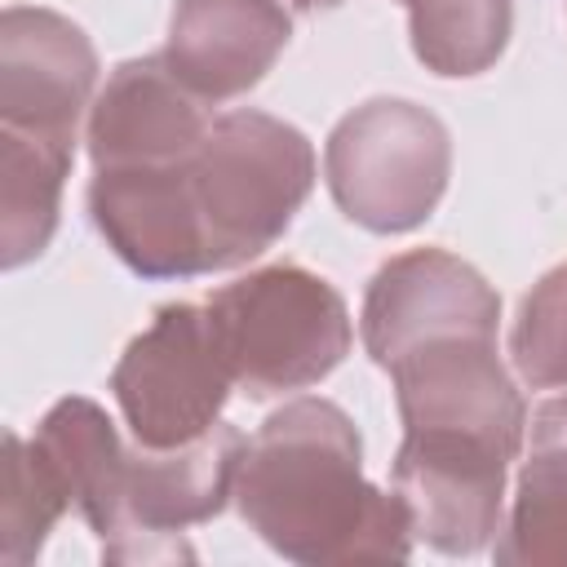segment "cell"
<instances>
[{"mask_svg":"<svg viewBox=\"0 0 567 567\" xmlns=\"http://www.w3.org/2000/svg\"><path fill=\"white\" fill-rule=\"evenodd\" d=\"M235 505L288 563H403L412 518L399 492L363 478V443L332 399H292L244 443Z\"/></svg>","mask_w":567,"mask_h":567,"instance_id":"6da1fadb","label":"cell"},{"mask_svg":"<svg viewBox=\"0 0 567 567\" xmlns=\"http://www.w3.org/2000/svg\"><path fill=\"white\" fill-rule=\"evenodd\" d=\"M315 186V146L266 111H226L190 155L208 275L235 270L284 239Z\"/></svg>","mask_w":567,"mask_h":567,"instance_id":"7a4b0ae2","label":"cell"},{"mask_svg":"<svg viewBox=\"0 0 567 567\" xmlns=\"http://www.w3.org/2000/svg\"><path fill=\"white\" fill-rule=\"evenodd\" d=\"M204 306L230 377L248 399L319 385L354 341L346 297L292 261L221 284Z\"/></svg>","mask_w":567,"mask_h":567,"instance_id":"3957f363","label":"cell"},{"mask_svg":"<svg viewBox=\"0 0 567 567\" xmlns=\"http://www.w3.org/2000/svg\"><path fill=\"white\" fill-rule=\"evenodd\" d=\"M323 177L346 221L372 235L416 230L447 190L452 133L416 102L372 97L332 124Z\"/></svg>","mask_w":567,"mask_h":567,"instance_id":"277c9868","label":"cell"},{"mask_svg":"<svg viewBox=\"0 0 567 567\" xmlns=\"http://www.w3.org/2000/svg\"><path fill=\"white\" fill-rule=\"evenodd\" d=\"M235 390L208 306L173 301L124 346L111 394L142 447H182L221 421Z\"/></svg>","mask_w":567,"mask_h":567,"instance_id":"5b68a950","label":"cell"},{"mask_svg":"<svg viewBox=\"0 0 567 567\" xmlns=\"http://www.w3.org/2000/svg\"><path fill=\"white\" fill-rule=\"evenodd\" d=\"M244 434L217 421L208 434L182 447H142L133 439L115 527L102 540L106 563H173L195 558L182 540L186 527L208 523L235 501V474L244 456Z\"/></svg>","mask_w":567,"mask_h":567,"instance_id":"8992f818","label":"cell"},{"mask_svg":"<svg viewBox=\"0 0 567 567\" xmlns=\"http://www.w3.org/2000/svg\"><path fill=\"white\" fill-rule=\"evenodd\" d=\"M403 434H470L523 456L527 403L496 354V337H439L390 368Z\"/></svg>","mask_w":567,"mask_h":567,"instance_id":"52a82bcc","label":"cell"},{"mask_svg":"<svg viewBox=\"0 0 567 567\" xmlns=\"http://www.w3.org/2000/svg\"><path fill=\"white\" fill-rule=\"evenodd\" d=\"M509 456L470 434H403L390 487L408 505L412 536L447 558L483 554L505 523Z\"/></svg>","mask_w":567,"mask_h":567,"instance_id":"ba28073f","label":"cell"},{"mask_svg":"<svg viewBox=\"0 0 567 567\" xmlns=\"http://www.w3.org/2000/svg\"><path fill=\"white\" fill-rule=\"evenodd\" d=\"M501 297L456 252L412 248L390 257L363 292V350L377 368L439 337H496Z\"/></svg>","mask_w":567,"mask_h":567,"instance_id":"9c48e42d","label":"cell"},{"mask_svg":"<svg viewBox=\"0 0 567 567\" xmlns=\"http://www.w3.org/2000/svg\"><path fill=\"white\" fill-rule=\"evenodd\" d=\"M89 213L106 248L142 279L208 275L204 226L190 190V159L93 168Z\"/></svg>","mask_w":567,"mask_h":567,"instance_id":"30bf717a","label":"cell"},{"mask_svg":"<svg viewBox=\"0 0 567 567\" xmlns=\"http://www.w3.org/2000/svg\"><path fill=\"white\" fill-rule=\"evenodd\" d=\"M97 49L71 18L40 4L0 13V124L35 137L71 142L84 106H93Z\"/></svg>","mask_w":567,"mask_h":567,"instance_id":"8fae6325","label":"cell"},{"mask_svg":"<svg viewBox=\"0 0 567 567\" xmlns=\"http://www.w3.org/2000/svg\"><path fill=\"white\" fill-rule=\"evenodd\" d=\"M213 102H204L164 53L120 62L89 106V159L93 168L177 164L199 151L213 128Z\"/></svg>","mask_w":567,"mask_h":567,"instance_id":"7c38bea8","label":"cell"},{"mask_svg":"<svg viewBox=\"0 0 567 567\" xmlns=\"http://www.w3.org/2000/svg\"><path fill=\"white\" fill-rule=\"evenodd\" d=\"M292 40L279 0H177L168 18L164 62L204 102H230L261 84Z\"/></svg>","mask_w":567,"mask_h":567,"instance_id":"4fadbf2b","label":"cell"},{"mask_svg":"<svg viewBox=\"0 0 567 567\" xmlns=\"http://www.w3.org/2000/svg\"><path fill=\"white\" fill-rule=\"evenodd\" d=\"M527 434L532 447L492 558L501 567H567V394L545 399L527 416Z\"/></svg>","mask_w":567,"mask_h":567,"instance_id":"5bb4252c","label":"cell"},{"mask_svg":"<svg viewBox=\"0 0 567 567\" xmlns=\"http://www.w3.org/2000/svg\"><path fill=\"white\" fill-rule=\"evenodd\" d=\"M31 443L53 465L71 509L89 523V532L97 540H106L111 527H115L120 483H124V465H128V447L133 443H124L115 421L84 394L58 399L40 416Z\"/></svg>","mask_w":567,"mask_h":567,"instance_id":"9a60e30c","label":"cell"},{"mask_svg":"<svg viewBox=\"0 0 567 567\" xmlns=\"http://www.w3.org/2000/svg\"><path fill=\"white\" fill-rule=\"evenodd\" d=\"M71 159H75L71 142H53L0 124V266L4 270H18L49 248L58 230Z\"/></svg>","mask_w":567,"mask_h":567,"instance_id":"2e32d148","label":"cell"},{"mask_svg":"<svg viewBox=\"0 0 567 567\" xmlns=\"http://www.w3.org/2000/svg\"><path fill=\"white\" fill-rule=\"evenodd\" d=\"M412 53L425 71L461 80L483 75L509 44L514 0H403Z\"/></svg>","mask_w":567,"mask_h":567,"instance_id":"e0dca14e","label":"cell"},{"mask_svg":"<svg viewBox=\"0 0 567 567\" xmlns=\"http://www.w3.org/2000/svg\"><path fill=\"white\" fill-rule=\"evenodd\" d=\"M71 509L53 465L22 434H4V501H0V563L27 567L40 558L53 523Z\"/></svg>","mask_w":567,"mask_h":567,"instance_id":"ac0fdd59","label":"cell"},{"mask_svg":"<svg viewBox=\"0 0 567 567\" xmlns=\"http://www.w3.org/2000/svg\"><path fill=\"white\" fill-rule=\"evenodd\" d=\"M509 359L527 390H567V261L523 297L509 328Z\"/></svg>","mask_w":567,"mask_h":567,"instance_id":"d6986e66","label":"cell"},{"mask_svg":"<svg viewBox=\"0 0 567 567\" xmlns=\"http://www.w3.org/2000/svg\"><path fill=\"white\" fill-rule=\"evenodd\" d=\"M297 9H306V13H315V9H337L341 0H292Z\"/></svg>","mask_w":567,"mask_h":567,"instance_id":"ffe728a7","label":"cell"}]
</instances>
